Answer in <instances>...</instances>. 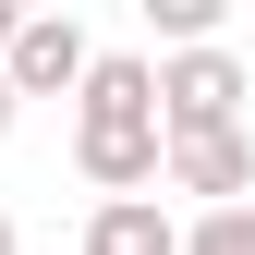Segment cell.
<instances>
[{
    "label": "cell",
    "instance_id": "1",
    "mask_svg": "<svg viewBox=\"0 0 255 255\" xmlns=\"http://www.w3.org/2000/svg\"><path fill=\"white\" fill-rule=\"evenodd\" d=\"M73 170L98 182V207L146 195V182H170V122H158V61H134V49H98V73H85V98H73Z\"/></svg>",
    "mask_w": 255,
    "mask_h": 255
},
{
    "label": "cell",
    "instance_id": "2",
    "mask_svg": "<svg viewBox=\"0 0 255 255\" xmlns=\"http://www.w3.org/2000/svg\"><path fill=\"white\" fill-rule=\"evenodd\" d=\"M243 61L231 49H182V61H158V122H170V146H195V134H243Z\"/></svg>",
    "mask_w": 255,
    "mask_h": 255
},
{
    "label": "cell",
    "instance_id": "3",
    "mask_svg": "<svg viewBox=\"0 0 255 255\" xmlns=\"http://www.w3.org/2000/svg\"><path fill=\"white\" fill-rule=\"evenodd\" d=\"M12 98H85V73H98V37H85L73 12H24V37H12Z\"/></svg>",
    "mask_w": 255,
    "mask_h": 255
},
{
    "label": "cell",
    "instance_id": "4",
    "mask_svg": "<svg viewBox=\"0 0 255 255\" xmlns=\"http://www.w3.org/2000/svg\"><path fill=\"white\" fill-rule=\"evenodd\" d=\"M170 195L243 207V195H255V134H195V146H170Z\"/></svg>",
    "mask_w": 255,
    "mask_h": 255
},
{
    "label": "cell",
    "instance_id": "5",
    "mask_svg": "<svg viewBox=\"0 0 255 255\" xmlns=\"http://www.w3.org/2000/svg\"><path fill=\"white\" fill-rule=\"evenodd\" d=\"M85 255H182V231H170V207H158V195H122V207L85 219Z\"/></svg>",
    "mask_w": 255,
    "mask_h": 255
},
{
    "label": "cell",
    "instance_id": "6",
    "mask_svg": "<svg viewBox=\"0 0 255 255\" xmlns=\"http://www.w3.org/2000/svg\"><path fill=\"white\" fill-rule=\"evenodd\" d=\"M146 37H170V61L182 49H219V0H146Z\"/></svg>",
    "mask_w": 255,
    "mask_h": 255
},
{
    "label": "cell",
    "instance_id": "7",
    "mask_svg": "<svg viewBox=\"0 0 255 255\" xmlns=\"http://www.w3.org/2000/svg\"><path fill=\"white\" fill-rule=\"evenodd\" d=\"M182 255H255V207H207L182 231Z\"/></svg>",
    "mask_w": 255,
    "mask_h": 255
},
{
    "label": "cell",
    "instance_id": "8",
    "mask_svg": "<svg viewBox=\"0 0 255 255\" xmlns=\"http://www.w3.org/2000/svg\"><path fill=\"white\" fill-rule=\"evenodd\" d=\"M12 37H24V12H12V0H0V61H12Z\"/></svg>",
    "mask_w": 255,
    "mask_h": 255
},
{
    "label": "cell",
    "instance_id": "9",
    "mask_svg": "<svg viewBox=\"0 0 255 255\" xmlns=\"http://www.w3.org/2000/svg\"><path fill=\"white\" fill-rule=\"evenodd\" d=\"M12 110H24V98H12V73H0V134H12Z\"/></svg>",
    "mask_w": 255,
    "mask_h": 255
},
{
    "label": "cell",
    "instance_id": "10",
    "mask_svg": "<svg viewBox=\"0 0 255 255\" xmlns=\"http://www.w3.org/2000/svg\"><path fill=\"white\" fill-rule=\"evenodd\" d=\"M0 255H12V207H0Z\"/></svg>",
    "mask_w": 255,
    "mask_h": 255
}]
</instances>
